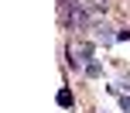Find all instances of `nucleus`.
I'll return each mask as SVG.
<instances>
[{
    "mask_svg": "<svg viewBox=\"0 0 130 113\" xmlns=\"http://www.w3.org/2000/svg\"><path fill=\"white\" fill-rule=\"evenodd\" d=\"M92 58V45H86V41H75V45H72V62L69 65H82V62H89Z\"/></svg>",
    "mask_w": 130,
    "mask_h": 113,
    "instance_id": "f257e3e1",
    "label": "nucleus"
},
{
    "mask_svg": "<svg viewBox=\"0 0 130 113\" xmlns=\"http://www.w3.org/2000/svg\"><path fill=\"white\" fill-rule=\"evenodd\" d=\"M58 106H72V93H69V89L58 93Z\"/></svg>",
    "mask_w": 130,
    "mask_h": 113,
    "instance_id": "f03ea898",
    "label": "nucleus"
}]
</instances>
